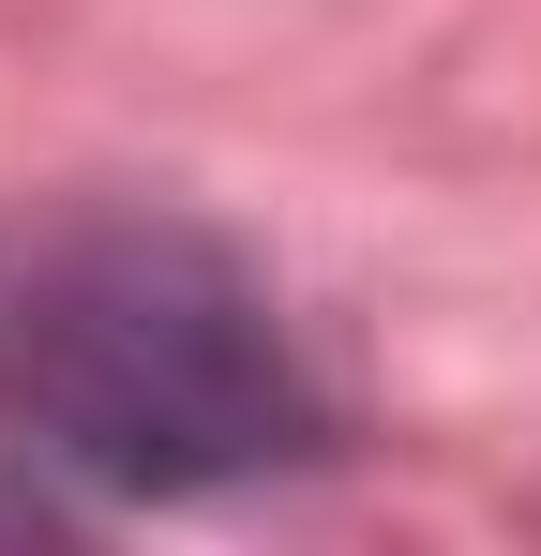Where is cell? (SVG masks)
<instances>
[{
	"instance_id": "cell-1",
	"label": "cell",
	"mask_w": 541,
	"mask_h": 556,
	"mask_svg": "<svg viewBox=\"0 0 541 556\" xmlns=\"http://www.w3.org/2000/svg\"><path fill=\"white\" fill-rule=\"evenodd\" d=\"M0 406L30 452H61L105 496H226L331 437V391L270 286L166 211L61 226L0 301Z\"/></svg>"
}]
</instances>
